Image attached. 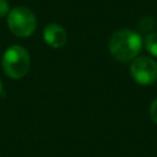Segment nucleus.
Segmentation results:
<instances>
[{"instance_id":"nucleus-9","label":"nucleus","mask_w":157,"mask_h":157,"mask_svg":"<svg viewBox=\"0 0 157 157\" xmlns=\"http://www.w3.org/2000/svg\"><path fill=\"white\" fill-rule=\"evenodd\" d=\"M1 91H2V82H1V80H0V93H1Z\"/></svg>"},{"instance_id":"nucleus-7","label":"nucleus","mask_w":157,"mask_h":157,"mask_svg":"<svg viewBox=\"0 0 157 157\" xmlns=\"http://www.w3.org/2000/svg\"><path fill=\"white\" fill-rule=\"evenodd\" d=\"M10 12V6L6 0H0V17L7 16Z\"/></svg>"},{"instance_id":"nucleus-4","label":"nucleus","mask_w":157,"mask_h":157,"mask_svg":"<svg viewBox=\"0 0 157 157\" xmlns=\"http://www.w3.org/2000/svg\"><path fill=\"white\" fill-rule=\"evenodd\" d=\"M131 77L140 85H151L157 81V63L150 56H136L130 65Z\"/></svg>"},{"instance_id":"nucleus-8","label":"nucleus","mask_w":157,"mask_h":157,"mask_svg":"<svg viewBox=\"0 0 157 157\" xmlns=\"http://www.w3.org/2000/svg\"><path fill=\"white\" fill-rule=\"evenodd\" d=\"M150 117H151L152 121H155L157 124V98L150 105Z\"/></svg>"},{"instance_id":"nucleus-1","label":"nucleus","mask_w":157,"mask_h":157,"mask_svg":"<svg viewBox=\"0 0 157 157\" xmlns=\"http://www.w3.org/2000/svg\"><path fill=\"white\" fill-rule=\"evenodd\" d=\"M108 48L115 60L126 63L134 60L140 54L142 39L137 32L124 28L112 34Z\"/></svg>"},{"instance_id":"nucleus-3","label":"nucleus","mask_w":157,"mask_h":157,"mask_svg":"<svg viewBox=\"0 0 157 157\" xmlns=\"http://www.w3.org/2000/svg\"><path fill=\"white\" fill-rule=\"evenodd\" d=\"M7 26L16 37L26 38L34 32L37 27V20L29 9L25 6H17L10 10L7 15Z\"/></svg>"},{"instance_id":"nucleus-6","label":"nucleus","mask_w":157,"mask_h":157,"mask_svg":"<svg viewBox=\"0 0 157 157\" xmlns=\"http://www.w3.org/2000/svg\"><path fill=\"white\" fill-rule=\"evenodd\" d=\"M145 48L152 56L157 58V32H152L146 36Z\"/></svg>"},{"instance_id":"nucleus-2","label":"nucleus","mask_w":157,"mask_h":157,"mask_svg":"<svg viewBox=\"0 0 157 157\" xmlns=\"http://www.w3.org/2000/svg\"><path fill=\"white\" fill-rule=\"evenodd\" d=\"M29 65V54L22 45H11L2 55V69L13 80L22 78L28 72Z\"/></svg>"},{"instance_id":"nucleus-5","label":"nucleus","mask_w":157,"mask_h":157,"mask_svg":"<svg viewBox=\"0 0 157 157\" xmlns=\"http://www.w3.org/2000/svg\"><path fill=\"white\" fill-rule=\"evenodd\" d=\"M43 38L52 48H63L66 44L67 34L66 31L58 23L48 25L43 31Z\"/></svg>"}]
</instances>
